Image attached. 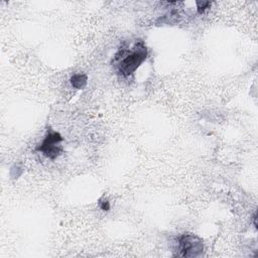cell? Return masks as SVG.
I'll return each mask as SVG.
<instances>
[{
    "mask_svg": "<svg viewBox=\"0 0 258 258\" xmlns=\"http://www.w3.org/2000/svg\"><path fill=\"white\" fill-rule=\"evenodd\" d=\"M100 208L103 210V211H109L110 209V204L108 202V200H100Z\"/></svg>",
    "mask_w": 258,
    "mask_h": 258,
    "instance_id": "6",
    "label": "cell"
},
{
    "mask_svg": "<svg viewBox=\"0 0 258 258\" xmlns=\"http://www.w3.org/2000/svg\"><path fill=\"white\" fill-rule=\"evenodd\" d=\"M180 250L182 251V256L193 257L198 256L203 251V242L200 238L195 235L185 234L179 239Z\"/></svg>",
    "mask_w": 258,
    "mask_h": 258,
    "instance_id": "3",
    "label": "cell"
},
{
    "mask_svg": "<svg viewBox=\"0 0 258 258\" xmlns=\"http://www.w3.org/2000/svg\"><path fill=\"white\" fill-rule=\"evenodd\" d=\"M210 2L209 1H199V2H197V8H198V11H199V13H203L207 8H209V6H210Z\"/></svg>",
    "mask_w": 258,
    "mask_h": 258,
    "instance_id": "5",
    "label": "cell"
},
{
    "mask_svg": "<svg viewBox=\"0 0 258 258\" xmlns=\"http://www.w3.org/2000/svg\"><path fill=\"white\" fill-rule=\"evenodd\" d=\"M71 84L76 89H82L87 84V77L85 75H74L71 78Z\"/></svg>",
    "mask_w": 258,
    "mask_h": 258,
    "instance_id": "4",
    "label": "cell"
},
{
    "mask_svg": "<svg viewBox=\"0 0 258 258\" xmlns=\"http://www.w3.org/2000/svg\"><path fill=\"white\" fill-rule=\"evenodd\" d=\"M63 141V137L60 133L50 130L48 131L44 141L37 147L38 151L43 152L44 155L51 159H56L62 152V147L60 143Z\"/></svg>",
    "mask_w": 258,
    "mask_h": 258,
    "instance_id": "2",
    "label": "cell"
},
{
    "mask_svg": "<svg viewBox=\"0 0 258 258\" xmlns=\"http://www.w3.org/2000/svg\"><path fill=\"white\" fill-rule=\"evenodd\" d=\"M147 56V49L142 41L136 42L131 49L121 50L119 56H116L118 61V72L123 77L132 75L140 64L145 61Z\"/></svg>",
    "mask_w": 258,
    "mask_h": 258,
    "instance_id": "1",
    "label": "cell"
}]
</instances>
